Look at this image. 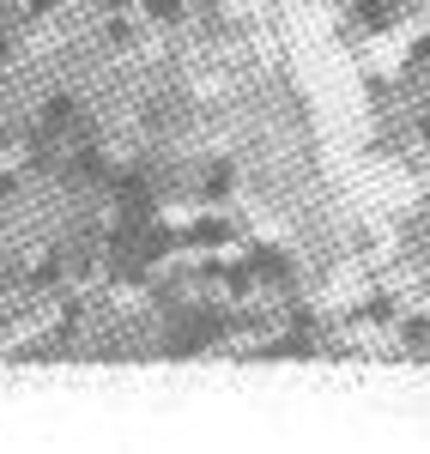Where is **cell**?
I'll return each instance as SVG.
<instances>
[{"label": "cell", "mask_w": 430, "mask_h": 454, "mask_svg": "<svg viewBox=\"0 0 430 454\" xmlns=\"http://www.w3.org/2000/svg\"><path fill=\"white\" fill-rule=\"evenodd\" d=\"M188 243H200V248L231 243V224H224V218H200V224H188Z\"/></svg>", "instance_id": "1"}, {"label": "cell", "mask_w": 430, "mask_h": 454, "mask_svg": "<svg viewBox=\"0 0 430 454\" xmlns=\"http://www.w3.org/2000/svg\"><path fill=\"white\" fill-rule=\"evenodd\" d=\"M200 188H207V194H213V200H224V194H231V164H213V170H207V182H200Z\"/></svg>", "instance_id": "2"}, {"label": "cell", "mask_w": 430, "mask_h": 454, "mask_svg": "<svg viewBox=\"0 0 430 454\" xmlns=\"http://www.w3.org/2000/svg\"><path fill=\"white\" fill-rule=\"evenodd\" d=\"M145 12H152V19H164V25H170V19H176V12H182V0H145Z\"/></svg>", "instance_id": "3"}, {"label": "cell", "mask_w": 430, "mask_h": 454, "mask_svg": "<svg viewBox=\"0 0 430 454\" xmlns=\"http://www.w3.org/2000/svg\"><path fill=\"white\" fill-rule=\"evenodd\" d=\"M49 6H55V0H25V12H31V19H36V12H49Z\"/></svg>", "instance_id": "4"}, {"label": "cell", "mask_w": 430, "mask_h": 454, "mask_svg": "<svg viewBox=\"0 0 430 454\" xmlns=\"http://www.w3.org/2000/svg\"><path fill=\"white\" fill-rule=\"evenodd\" d=\"M6 49H12V36H6V31H0V61H6Z\"/></svg>", "instance_id": "5"}, {"label": "cell", "mask_w": 430, "mask_h": 454, "mask_svg": "<svg viewBox=\"0 0 430 454\" xmlns=\"http://www.w3.org/2000/svg\"><path fill=\"white\" fill-rule=\"evenodd\" d=\"M0 134H6V128H0Z\"/></svg>", "instance_id": "6"}]
</instances>
